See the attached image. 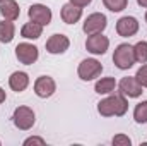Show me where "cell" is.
<instances>
[{
    "mask_svg": "<svg viewBox=\"0 0 147 146\" xmlns=\"http://www.w3.org/2000/svg\"><path fill=\"white\" fill-rule=\"evenodd\" d=\"M128 110V102L125 98V95H113L105 100H101L98 103V112L103 117H121L125 115Z\"/></svg>",
    "mask_w": 147,
    "mask_h": 146,
    "instance_id": "obj_1",
    "label": "cell"
},
{
    "mask_svg": "<svg viewBox=\"0 0 147 146\" xmlns=\"http://www.w3.org/2000/svg\"><path fill=\"white\" fill-rule=\"evenodd\" d=\"M113 62L118 69L121 71H127L130 69L134 64H135V53H134V46L128 45V43H121L115 48V53H113Z\"/></svg>",
    "mask_w": 147,
    "mask_h": 146,
    "instance_id": "obj_2",
    "label": "cell"
},
{
    "mask_svg": "<svg viewBox=\"0 0 147 146\" xmlns=\"http://www.w3.org/2000/svg\"><path fill=\"white\" fill-rule=\"evenodd\" d=\"M101 72H103V65L96 59H86V60H82L79 64V69H77V74H79V77L82 81H92Z\"/></svg>",
    "mask_w": 147,
    "mask_h": 146,
    "instance_id": "obj_3",
    "label": "cell"
},
{
    "mask_svg": "<svg viewBox=\"0 0 147 146\" xmlns=\"http://www.w3.org/2000/svg\"><path fill=\"white\" fill-rule=\"evenodd\" d=\"M12 119H14V124H16L17 129L28 131V129H31L34 126L36 115H34L33 108H29V107H17L14 110V117Z\"/></svg>",
    "mask_w": 147,
    "mask_h": 146,
    "instance_id": "obj_4",
    "label": "cell"
},
{
    "mask_svg": "<svg viewBox=\"0 0 147 146\" xmlns=\"http://www.w3.org/2000/svg\"><path fill=\"white\" fill-rule=\"evenodd\" d=\"M108 26V21H106V16L101 14V12H94L91 16H87V19L84 21V33L89 36V35H98V33H103Z\"/></svg>",
    "mask_w": 147,
    "mask_h": 146,
    "instance_id": "obj_5",
    "label": "cell"
},
{
    "mask_svg": "<svg viewBox=\"0 0 147 146\" xmlns=\"http://www.w3.org/2000/svg\"><path fill=\"white\" fill-rule=\"evenodd\" d=\"M16 57L21 64L24 65H31L34 64L39 57V52H38V46L31 45V43H19L16 46Z\"/></svg>",
    "mask_w": 147,
    "mask_h": 146,
    "instance_id": "obj_6",
    "label": "cell"
},
{
    "mask_svg": "<svg viewBox=\"0 0 147 146\" xmlns=\"http://www.w3.org/2000/svg\"><path fill=\"white\" fill-rule=\"evenodd\" d=\"M28 16H29V19H31L33 23H38V24H41V26H48V24L51 23V10H50L46 5H43V3H34V5H31L29 10H28Z\"/></svg>",
    "mask_w": 147,
    "mask_h": 146,
    "instance_id": "obj_7",
    "label": "cell"
},
{
    "mask_svg": "<svg viewBox=\"0 0 147 146\" xmlns=\"http://www.w3.org/2000/svg\"><path fill=\"white\" fill-rule=\"evenodd\" d=\"M108 46H110V40L106 36H103L101 33H98V35H89L87 41H86V48H87V52H91L92 55H103V53H106Z\"/></svg>",
    "mask_w": 147,
    "mask_h": 146,
    "instance_id": "obj_8",
    "label": "cell"
},
{
    "mask_svg": "<svg viewBox=\"0 0 147 146\" xmlns=\"http://www.w3.org/2000/svg\"><path fill=\"white\" fill-rule=\"evenodd\" d=\"M137 31H139V21L135 17L125 16V17H121V19L116 21V33L120 36L130 38V36H134Z\"/></svg>",
    "mask_w": 147,
    "mask_h": 146,
    "instance_id": "obj_9",
    "label": "cell"
},
{
    "mask_svg": "<svg viewBox=\"0 0 147 146\" xmlns=\"http://www.w3.org/2000/svg\"><path fill=\"white\" fill-rule=\"evenodd\" d=\"M55 89H57V84L50 76H39L34 83V93L39 98H50L55 93Z\"/></svg>",
    "mask_w": 147,
    "mask_h": 146,
    "instance_id": "obj_10",
    "label": "cell"
},
{
    "mask_svg": "<svg viewBox=\"0 0 147 146\" xmlns=\"http://www.w3.org/2000/svg\"><path fill=\"white\" fill-rule=\"evenodd\" d=\"M69 45H70V41L65 35H51L46 41V52L51 55H58V53L67 52Z\"/></svg>",
    "mask_w": 147,
    "mask_h": 146,
    "instance_id": "obj_11",
    "label": "cell"
},
{
    "mask_svg": "<svg viewBox=\"0 0 147 146\" xmlns=\"http://www.w3.org/2000/svg\"><path fill=\"white\" fill-rule=\"evenodd\" d=\"M118 88H120V93L121 95H125V96H128V98H137V96H140L144 91H142V86L137 83V79H135V76L134 77H123L121 81H120V84H118Z\"/></svg>",
    "mask_w": 147,
    "mask_h": 146,
    "instance_id": "obj_12",
    "label": "cell"
},
{
    "mask_svg": "<svg viewBox=\"0 0 147 146\" xmlns=\"http://www.w3.org/2000/svg\"><path fill=\"white\" fill-rule=\"evenodd\" d=\"M82 17V9L74 5V3H65L62 7V19L65 24H75Z\"/></svg>",
    "mask_w": 147,
    "mask_h": 146,
    "instance_id": "obj_13",
    "label": "cell"
},
{
    "mask_svg": "<svg viewBox=\"0 0 147 146\" xmlns=\"http://www.w3.org/2000/svg\"><path fill=\"white\" fill-rule=\"evenodd\" d=\"M0 14H2V17L7 19V21H16V19L19 17V14H21L17 2H16V0H3V2L0 3Z\"/></svg>",
    "mask_w": 147,
    "mask_h": 146,
    "instance_id": "obj_14",
    "label": "cell"
},
{
    "mask_svg": "<svg viewBox=\"0 0 147 146\" xmlns=\"http://www.w3.org/2000/svg\"><path fill=\"white\" fill-rule=\"evenodd\" d=\"M28 84H29V77H28V74L26 72H12L10 74V77H9V86L14 89V91H17V93H21V91H24L26 88H28Z\"/></svg>",
    "mask_w": 147,
    "mask_h": 146,
    "instance_id": "obj_15",
    "label": "cell"
},
{
    "mask_svg": "<svg viewBox=\"0 0 147 146\" xmlns=\"http://www.w3.org/2000/svg\"><path fill=\"white\" fill-rule=\"evenodd\" d=\"M43 33V26L38 24V23H26L21 29V36L26 38V40H38Z\"/></svg>",
    "mask_w": 147,
    "mask_h": 146,
    "instance_id": "obj_16",
    "label": "cell"
},
{
    "mask_svg": "<svg viewBox=\"0 0 147 146\" xmlns=\"http://www.w3.org/2000/svg\"><path fill=\"white\" fill-rule=\"evenodd\" d=\"M115 88H116L115 77H103V79H99V81L96 83V86H94L96 93H99V95H110L111 91H115Z\"/></svg>",
    "mask_w": 147,
    "mask_h": 146,
    "instance_id": "obj_17",
    "label": "cell"
},
{
    "mask_svg": "<svg viewBox=\"0 0 147 146\" xmlns=\"http://www.w3.org/2000/svg\"><path fill=\"white\" fill-rule=\"evenodd\" d=\"M14 33H16V29H14L12 21L5 19L3 23H0V41L2 43H10L14 40Z\"/></svg>",
    "mask_w": 147,
    "mask_h": 146,
    "instance_id": "obj_18",
    "label": "cell"
},
{
    "mask_svg": "<svg viewBox=\"0 0 147 146\" xmlns=\"http://www.w3.org/2000/svg\"><path fill=\"white\" fill-rule=\"evenodd\" d=\"M134 119H135L137 124H146L147 122V100L146 102H140L139 105H135Z\"/></svg>",
    "mask_w": 147,
    "mask_h": 146,
    "instance_id": "obj_19",
    "label": "cell"
},
{
    "mask_svg": "<svg viewBox=\"0 0 147 146\" xmlns=\"http://www.w3.org/2000/svg\"><path fill=\"white\" fill-rule=\"evenodd\" d=\"M134 53H135V62L146 64L147 62V41H139L134 46Z\"/></svg>",
    "mask_w": 147,
    "mask_h": 146,
    "instance_id": "obj_20",
    "label": "cell"
},
{
    "mask_svg": "<svg viewBox=\"0 0 147 146\" xmlns=\"http://www.w3.org/2000/svg\"><path fill=\"white\" fill-rule=\"evenodd\" d=\"M103 3L111 12H121L123 9H127L128 0H103Z\"/></svg>",
    "mask_w": 147,
    "mask_h": 146,
    "instance_id": "obj_21",
    "label": "cell"
},
{
    "mask_svg": "<svg viewBox=\"0 0 147 146\" xmlns=\"http://www.w3.org/2000/svg\"><path fill=\"white\" fill-rule=\"evenodd\" d=\"M135 79H137V83H139L142 88H147V64H144V65L137 71Z\"/></svg>",
    "mask_w": 147,
    "mask_h": 146,
    "instance_id": "obj_22",
    "label": "cell"
},
{
    "mask_svg": "<svg viewBox=\"0 0 147 146\" xmlns=\"http://www.w3.org/2000/svg\"><path fill=\"white\" fill-rule=\"evenodd\" d=\"M113 145L115 146H130L132 145V141H130L128 136H125V134H118V136L113 138Z\"/></svg>",
    "mask_w": 147,
    "mask_h": 146,
    "instance_id": "obj_23",
    "label": "cell"
},
{
    "mask_svg": "<svg viewBox=\"0 0 147 146\" xmlns=\"http://www.w3.org/2000/svg\"><path fill=\"white\" fill-rule=\"evenodd\" d=\"M24 145L26 146H29V145H45V139H41V138H36V136H34V138H28V139H26V141H24Z\"/></svg>",
    "mask_w": 147,
    "mask_h": 146,
    "instance_id": "obj_24",
    "label": "cell"
},
{
    "mask_svg": "<svg viewBox=\"0 0 147 146\" xmlns=\"http://www.w3.org/2000/svg\"><path fill=\"white\" fill-rule=\"evenodd\" d=\"M92 0H70V3H74V5H77V7H87L89 3H91Z\"/></svg>",
    "mask_w": 147,
    "mask_h": 146,
    "instance_id": "obj_25",
    "label": "cell"
},
{
    "mask_svg": "<svg viewBox=\"0 0 147 146\" xmlns=\"http://www.w3.org/2000/svg\"><path fill=\"white\" fill-rule=\"evenodd\" d=\"M3 102H5V91L0 88V103H3Z\"/></svg>",
    "mask_w": 147,
    "mask_h": 146,
    "instance_id": "obj_26",
    "label": "cell"
},
{
    "mask_svg": "<svg viewBox=\"0 0 147 146\" xmlns=\"http://www.w3.org/2000/svg\"><path fill=\"white\" fill-rule=\"evenodd\" d=\"M137 3H139L140 7H146L147 9V0H137Z\"/></svg>",
    "mask_w": 147,
    "mask_h": 146,
    "instance_id": "obj_27",
    "label": "cell"
},
{
    "mask_svg": "<svg viewBox=\"0 0 147 146\" xmlns=\"http://www.w3.org/2000/svg\"><path fill=\"white\" fill-rule=\"evenodd\" d=\"M146 23H147V12H146Z\"/></svg>",
    "mask_w": 147,
    "mask_h": 146,
    "instance_id": "obj_28",
    "label": "cell"
},
{
    "mask_svg": "<svg viewBox=\"0 0 147 146\" xmlns=\"http://www.w3.org/2000/svg\"><path fill=\"white\" fill-rule=\"evenodd\" d=\"M2 2H3V0H0V3H2Z\"/></svg>",
    "mask_w": 147,
    "mask_h": 146,
    "instance_id": "obj_29",
    "label": "cell"
}]
</instances>
